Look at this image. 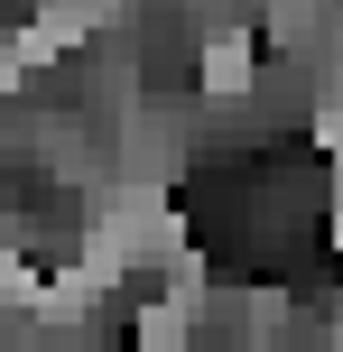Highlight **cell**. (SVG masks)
I'll list each match as a JSON object with an SVG mask.
<instances>
[{"mask_svg": "<svg viewBox=\"0 0 343 352\" xmlns=\"http://www.w3.org/2000/svg\"><path fill=\"white\" fill-rule=\"evenodd\" d=\"M251 74H260L251 28H204V56H195V84H204V102H232V93H251Z\"/></svg>", "mask_w": 343, "mask_h": 352, "instance_id": "cell-1", "label": "cell"}, {"mask_svg": "<svg viewBox=\"0 0 343 352\" xmlns=\"http://www.w3.org/2000/svg\"><path fill=\"white\" fill-rule=\"evenodd\" d=\"M0 306H47V269L28 250H0Z\"/></svg>", "mask_w": 343, "mask_h": 352, "instance_id": "cell-2", "label": "cell"}]
</instances>
